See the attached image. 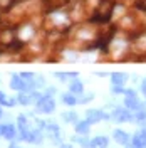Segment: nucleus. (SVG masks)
I'll list each match as a JSON object with an SVG mask.
<instances>
[{"label": "nucleus", "instance_id": "obj_15", "mask_svg": "<svg viewBox=\"0 0 146 148\" xmlns=\"http://www.w3.org/2000/svg\"><path fill=\"white\" fill-rule=\"evenodd\" d=\"M62 101H64V104H67V106H76L77 104V98H76V94L74 92H64L62 94Z\"/></svg>", "mask_w": 146, "mask_h": 148}, {"label": "nucleus", "instance_id": "obj_21", "mask_svg": "<svg viewBox=\"0 0 146 148\" xmlns=\"http://www.w3.org/2000/svg\"><path fill=\"white\" fill-rule=\"evenodd\" d=\"M59 148H72V145H69V143H61Z\"/></svg>", "mask_w": 146, "mask_h": 148}, {"label": "nucleus", "instance_id": "obj_23", "mask_svg": "<svg viewBox=\"0 0 146 148\" xmlns=\"http://www.w3.org/2000/svg\"><path fill=\"white\" fill-rule=\"evenodd\" d=\"M9 148H20V147H17L15 143H10V145H9Z\"/></svg>", "mask_w": 146, "mask_h": 148}, {"label": "nucleus", "instance_id": "obj_6", "mask_svg": "<svg viewBox=\"0 0 146 148\" xmlns=\"http://www.w3.org/2000/svg\"><path fill=\"white\" fill-rule=\"evenodd\" d=\"M17 103L18 104H24V106H29L34 103V98H32V91H22L17 96Z\"/></svg>", "mask_w": 146, "mask_h": 148}, {"label": "nucleus", "instance_id": "obj_10", "mask_svg": "<svg viewBox=\"0 0 146 148\" xmlns=\"http://www.w3.org/2000/svg\"><path fill=\"white\" fill-rule=\"evenodd\" d=\"M108 147V138L106 136H96L89 141V148H106Z\"/></svg>", "mask_w": 146, "mask_h": 148}, {"label": "nucleus", "instance_id": "obj_5", "mask_svg": "<svg viewBox=\"0 0 146 148\" xmlns=\"http://www.w3.org/2000/svg\"><path fill=\"white\" fill-rule=\"evenodd\" d=\"M17 130H18V136H22V135H25L27 131H30V128H29L27 116L20 114V116L17 118Z\"/></svg>", "mask_w": 146, "mask_h": 148}, {"label": "nucleus", "instance_id": "obj_1", "mask_svg": "<svg viewBox=\"0 0 146 148\" xmlns=\"http://www.w3.org/2000/svg\"><path fill=\"white\" fill-rule=\"evenodd\" d=\"M35 108H37V113H44V114H49L55 110V101L52 96L49 94H44L39 101L35 103Z\"/></svg>", "mask_w": 146, "mask_h": 148}, {"label": "nucleus", "instance_id": "obj_12", "mask_svg": "<svg viewBox=\"0 0 146 148\" xmlns=\"http://www.w3.org/2000/svg\"><path fill=\"white\" fill-rule=\"evenodd\" d=\"M89 128H91V123L87 120L76 123V133H79V135H87L89 133Z\"/></svg>", "mask_w": 146, "mask_h": 148}, {"label": "nucleus", "instance_id": "obj_7", "mask_svg": "<svg viewBox=\"0 0 146 148\" xmlns=\"http://www.w3.org/2000/svg\"><path fill=\"white\" fill-rule=\"evenodd\" d=\"M111 81L114 86H123V84L128 81V74L124 73H113L111 74Z\"/></svg>", "mask_w": 146, "mask_h": 148}, {"label": "nucleus", "instance_id": "obj_3", "mask_svg": "<svg viewBox=\"0 0 146 148\" xmlns=\"http://www.w3.org/2000/svg\"><path fill=\"white\" fill-rule=\"evenodd\" d=\"M124 106H126L129 111H134V113H138V111H141V110H145L143 103L139 101L136 96H126V99H124Z\"/></svg>", "mask_w": 146, "mask_h": 148}, {"label": "nucleus", "instance_id": "obj_8", "mask_svg": "<svg viewBox=\"0 0 146 148\" xmlns=\"http://www.w3.org/2000/svg\"><path fill=\"white\" fill-rule=\"evenodd\" d=\"M15 136H17V128H15V125H12V123H5V131H3V136H2V138L14 140Z\"/></svg>", "mask_w": 146, "mask_h": 148}, {"label": "nucleus", "instance_id": "obj_22", "mask_svg": "<svg viewBox=\"0 0 146 148\" xmlns=\"http://www.w3.org/2000/svg\"><path fill=\"white\" fill-rule=\"evenodd\" d=\"M141 89H143V92H145V96H146V79L143 81V84H141Z\"/></svg>", "mask_w": 146, "mask_h": 148}, {"label": "nucleus", "instance_id": "obj_9", "mask_svg": "<svg viewBox=\"0 0 146 148\" xmlns=\"http://www.w3.org/2000/svg\"><path fill=\"white\" fill-rule=\"evenodd\" d=\"M15 103H17V99L9 98L3 91H0V106L2 108H12V106H15Z\"/></svg>", "mask_w": 146, "mask_h": 148}, {"label": "nucleus", "instance_id": "obj_18", "mask_svg": "<svg viewBox=\"0 0 146 148\" xmlns=\"http://www.w3.org/2000/svg\"><path fill=\"white\" fill-rule=\"evenodd\" d=\"M92 98H94V94H91V92H89V94H86L84 98H77V103H79V104H86V103L92 101Z\"/></svg>", "mask_w": 146, "mask_h": 148}, {"label": "nucleus", "instance_id": "obj_13", "mask_svg": "<svg viewBox=\"0 0 146 148\" xmlns=\"http://www.w3.org/2000/svg\"><path fill=\"white\" fill-rule=\"evenodd\" d=\"M133 147L134 148H146V133H139L133 138Z\"/></svg>", "mask_w": 146, "mask_h": 148}, {"label": "nucleus", "instance_id": "obj_2", "mask_svg": "<svg viewBox=\"0 0 146 148\" xmlns=\"http://www.w3.org/2000/svg\"><path fill=\"white\" fill-rule=\"evenodd\" d=\"M86 120L89 123H99L102 120H109V114H106L102 110H89L86 113Z\"/></svg>", "mask_w": 146, "mask_h": 148}, {"label": "nucleus", "instance_id": "obj_16", "mask_svg": "<svg viewBox=\"0 0 146 148\" xmlns=\"http://www.w3.org/2000/svg\"><path fill=\"white\" fill-rule=\"evenodd\" d=\"M62 120H64L65 123H74V125L79 121L77 120V114H76L74 111H65V113H62Z\"/></svg>", "mask_w": 146, "mask_h": 148}, {"label": "nucleus", "instance_id": "obj_24", "mask_svg": "<svg viewBox=\"0 0 146 148\" xmlns=\"http://www.w3.org/2000/svg\"><path fill=\"white\" fill-rule=\"evenodd\" d=\"M2 116H3V110H2V106H0V120H2Z\"/></svg>", "mask_w": 146, "mask_h": 148}, {"label": "nucleus", "instance_id": "obj_11", "mask_svg": "<svg viewBox=\"0 0 146 148\" xmlns=\"http://www.w3.org/2000/svg\"><path fill=\"white\" fill-rule=\"evenodd\" d=\"M113 136H114V140H116L118 143H121V145H128V141H129L128 133H126V131H123V130H114Z\"/></svg>", "mask_w": 146, "mask_h": 148}, {"label": "nucleus", "instance_id": "obj_4", "mask_svg": "<svg viewBox=\"0 0 146 148\" xmlns=\"http://www.w3.org/2000/svg\"><path fill=\"white\" fill-rule=\"evenodd\" d=\"M111 116H113L116 121H129V120H133V116H131V113H129L128 108H124V110H123V108H116Z\"/></svg>", "mask_w": 146, "mask_h": 148}, {"label": "nucleus", "instance_id": "obj_25", "mask_svg": "<svg viewBox=\"0 0 146 148\" xmlns=\"http://www.w3.org/2000/svg\"><path fill=\"white\" fill-rule=\"evenodd\" d=\"M145 133H146V131H145Z\"/></svg>", "mask_w": 146, "mask_h": 148}, {"label": "nucleus", "instance_id": "obj_14", "mask_svg": "<svg viewBox=\"0 0 146 148\" xmlns=\"http://www.w3.org/2000/svg\"><path fill=\"white\" fill-rule=\"evenodd\" d=\"M69 91L74 92V94H82V91H84V84H82L79 79H74L72 83L69 84Z\"/></svg>", "mask_w": 146, "mask_h": 148}, {"label": "nucleus", "instance_id": "obj_17", "mask_svg": "<svg viewBox=\"0 0 146 148\" xmlns=\"http://www.w3.org/2000/svg\"><path fill=\"white\" fill-rule=\"evenodd\" d=\"M76 73H55V77L59 79H69V77H76Z\"/></svg>", "mask_w": 146, "mask_h": 148}, {"label": "nucleus", "instance_id": "obj_19", "mask_svg": "<svg viewBox=\"0 0 146 148\" xmlns=\"http://www.w3.org/2000/svg\"><path fill=\"white\" fill-rule=\"evenodd\" d=\"M134 118H136V120H139V121L146 120V110H141V111H138L136 114H134Z\"/></svg>", "mask_w": 146, "mask_h": 148}, {"label": "nucleus", "instance_id": "obj_20", "mask_svg": "<svg viewBox=\"0 0 146 148\" xmlns=\"http://www.w3.org/2000/svg\"><path fill=\"white\" fill-rule=\"evenodd\" d=\"M3 131H5V123H0V136H3Z\"/></svg>", "mask_w": 146, "mask_h": 148}]
</instances>
